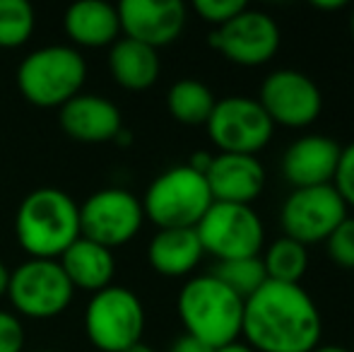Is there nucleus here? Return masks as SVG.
Wrapping results in <instances>:
<instances>
[{"label": "nucleus", "mask_w": 354, "mask_h": 352, "mask_svg": "<svg viewBox=\"0 0 354 352\" xmlns=\"http://www.w3.org/2000/svg\"><path fill=\"white\" fill-rule=\"evenodd\" d=\"M241 333L256 352H313L321 345L323 319L301 285L268 280L243 302Z\"/></svg>", "instance_id": "1"}, {"label": "nucleus", "mask_w": 354, "mask_h": 352, "mask_svg": "<svg viewBox=\"0 0 354 352\" xmlns=\"http://www.w3.org/2000/svg\"><path fill=\"white\" fill-rule=\"evenodd\" d=\"M15 234L29 259L58 261L80 237V205L63 188H34L17 207Z\"/></svg>", "instance_id": "2"}, {"label": "nucleus", "mask_w": 354, "mask_h": 352, "mask_svg": "<svg viewBox=\"0 0 354 352\" xmlns=\"http://www.w3.org/2000/svg\"><path fill=\"white\" fill-rule=\"evenodd\" d=\"M178 319L188 335L212 350L236 343L243 324V299L212 272L196 275L181 287L176 299Z\"/></svg>", "instance_id": "3"}, {"label": "nucleus", "mask_w": 354, "mask_h": 352, "mask_svg": "<svg viewBox=\"0 0 354 352\" xmlns=\"http://www.w3.org/2000/svg\"><path fill=\"white\" fill-rule=\"evenodd\" d=\"M15 77L29 104L41 109H61L82 92L87 80V61L80 48L68 44H48L27 53L17 66Z\"/></svg>", "instance_id": "4"}, {"label": "nucleus", "mask_w": 354, "mask_h": 352, "mask_svg": "<svg viewBox=\"0 0 354 352\" xmlns=\"http://www.w3.org/2000/svg\"><path fill=\"white\" fill-rule=\"evenodd\" d=\"M140 203L145 217L159 230H188L203 220L214 201L205 174L178 165L154 178Z\"/></svg>", "instance_id": "5"}, {"label": "nucleus", "mask_w": 354, "mask_h": 352, "mask_svg": "<svg viewBox=\"0 0 354 352\" xmlns=\"http://www.w3.org/2000/svg\"><path fill=\"white\" fill-rule=\"evenodd\" d=\"M89 343L102 352H123L142 340L145 306L140 297L123 285L94 292L84 309Z\"/></svg>", "instance_id": "6"}, {"label": "nucleus", "mask_w": 354, "mask_h": 352, "mask_svg": "<svg viewBox=\"0 0 354 352\" xmlns=\"http://www.w3.org/2000/svg\"><path fill=\"white\" fill-rule=\"evenodd\" d=\"M75 287L53 259H27L10 270L8 299L27 319H53L71 306Z\"/></svg>", "instance_id": "7"}, {"label": "nucleus", "mask_w": 354, "mask_h": 352, "mask_svg": "<svg viewBox=\"0 0 354 352\" xmlns=\"http://www.w3.org/2000/svg\"><path fill=\"white\" fill-rule=\"evenodd\" d=\"M205 254L217 261L256 259L266 244V227L251 205L212 203L196 225Z\"/></svg>", "instance_id": "8"}, {"label": "nucleus", "mask_w": 354, "mask_h": 352, "mask_svg": "<svg viewBox=\"0 0 354 352\" xmlns=\"http://www.w3.org/2000/svg\"><path fill=\"white\" fill-rule=\"evenodd\" d=\"M207 133L219 152L229 155H256L272 140L275 123L258 104L248 97H224L214 104L207 118Z\"/></svg>", "instance_id": "9"}, {"label": "nucleus", "mask_w": 354, "mask_h": 352, "mask_svg": "<svg viewBox=\"0 0 354 352\" xmlns=\"http://www.w3.org/2000/svg\"><path fill=\"white\" fill-rule=\"evenodd\" d=\"M142 222L140 198L118 186L94 191L80 205V237H87L111 251L128 244L140 232Z\"/></svg>", "instance_id": "10"}, {"label": "nucleus", "mask_w": 354, "mask_h": 352, "mask_svg": "<svg viewBox=\"0 0 354 352\" xmlns=\"http://www.w3.org/2000/svg\"><path fill=\"white\" fill-rule=\"evenodd\" d=\"M345 201L333 183L313 188H294L282 203L280 225L284 237L299 244H318L326 241L342 222L347 220Z\"/></svg>", "instance_id": "11"}, {"label": "nucleus", "mask_w": 354, "mask_h": 352, "mask_svg": "<svg viewBox=\"0 0 354 352\" xmlns=\"http://www.w3.org/2000/svg\"><path fill=\"white\" fill-rule=\"evenodd\" d=\"M280 44L282 34L275 17L251 8L210 34V46L214 51L243 68L266 66L280 51Z\"/></svg>", "instance_id": "12"}, {"label": "nucleus", "mask_w": 354, "mask_h": 352, "mask_svg": "<svg viewBox=\"0 0 354 352\" xmlns=\"http://www.w3.org/2000/svg\"><path fill=\"white\" fill-rule=\"evenodd\" d=\"M258 104L275 126L306 128L321 116L323 94L306 73L282 68L263 80Z\"/></svg>", "instance_id": "13"}, {"label": "nucleus", "mask_w": 354, "mask_h": 352, "mask_svg": "<svg viewBox=\"0 0 354 352\" xmlns=\"http://www.w3.org/2000/svg\"><path fill=\"white\" fill-rule=\"evenodd\" d=\"M116 10L121 32L154 51L176 41L188 19L181 0H121Z\"/></svg>", "instance_id": "14"}, {"label": "nucleus", "mask_w": 354, "mask_h": 352, "mask_svg": "<svg viewBox=\"0 0 354 352\" xmlns=\"http://www.w3.org/2000/svg\"><path fill=\"white\" fill-rule=\"evenodd\" d=\"M214 203L251 205L266 188V167L256 155H229L219 152L212 157L205 172Z\"/></svg>", "instance_id": "15"}, {"label": "nucleus", "mask_w": 354, "mask_h": 352, "mask_svg": "<svg viewBox=\"0 0 354 352\" xmlns=\"http://www.w3.org/2000/svg\"><path fill=\"white\" fill-rule=\"evenodd\" d=\"M58 123L68 138L77 142H109L123 131L121 109L106 97L80 92L66 102L58 113Z\"/></svg>", "instance_id": "16"}, {"label": "nucleus", "mask_w": 354, "mask_h": 352, "mask_svg": "<svg viewBox=\"0 0 354 352\" xmlns=\"http://www.w3.org/2000/svg\"><path fill=\"white\" fill-rule=\"evenodd\" d=\"M342 147L333 138L304 136L287 147L282 174L294 188H313L333 183Z\"/></svg>", "instance_id": "17"}, {"label": "nucleus", "mask_w": 354, "mask_h": 352, "mask_svg": "<svg viewBox=\"0 0 354 352\" xmlns=\"http://www.w3.org/2000/svg\"><path fill=\"white\" fill-rule=\"evenodd\" d=\"M63 27L75 48H102L111 46L118 39L121 19L116 5L109 0H77L66 10Z\"/></svg>", "instance_id": "18"}, {"label": "nucleus", "mask_w": 354, "mask_h": 352, "mask_svg": "<svg viewBox=\"0 0 354 352\" xmlns=\"http://www.w3.org/2000/svg\"><path fill=\"white\" fill-rule=\"evenodd\" d=\"M58 263L66 270L68 280L75 290L99 292L111 285L116 272V259L113 251L87 237H77L58 259Z\"/></svg>", "instance_id": "19"}, {"label": "nucleus", "mask_w": 354, "mask_h": 352, "mask_svg": "<svg viewBox=\"0 0 354 352\" xmlns=\"http://www.w3.org/2000/svg\"><path fill=\"white\" fill-rule=\"evenodd\" d=\"M203 244L196 227L188 230H159L149 239L147 261L154 272L164 277H183L203 259Z\"/></svg>", "instance_id": "20"}, {"label": "nucleus", "mask_w": 354, "mask_h": 352, "mask_svg": "<svg viewBox=\"0 0 354 352\" xmlns=\"http://www.w3.org/2000/svg\"><path fill=\"white\" fill-rule=\"evenodd\" d=\"M162 63L154 48L133 41L128 37H118L109 48V73L113 82L131 92H142L157 82Z\"/></svg>", "instance_id": "21"}, {"label": "nucleus", "mask_w": 354, "mask_h": 352, "mask_svg": "<svg viewBox=\"0 0 354 352\" xmlns=\"http://www.w3.org/2000/svg\"><path fill=\"white\" fill-rule=\"evenodd\" d=\"M214 104L212 89L201 80H178L169 87L167 92V109L178 123L183 126H205L207 118H210Z\"/></svg>", "instance_id": "22"}, {"label": "nucleus", "mask_w": 354, "mask_h": 352, "mask_svg": "<svg viewBox=\"0 0 354 352\" xmlns=\"http://www.w3.org/2000/svg\"><path fill=\"white\" fill-rule=\"evenodd\" d=\"M263 268H266L268 280L287 282V285H299L308 268V251L304 244L289 239V237H280L275 239L266 251Z\"/></svg>", "instance_id": "23"}, {"label": "nucleus", "mask_w": 354, "mask_h": 352, "mask_svg": "<svg viewBox=\"0 0 354 352\" xmlns=\"http://www.w3.org/2000/svg\"><path fill=\"white\" fill-rule=\"evenodd\" d=\"M212 275L217 277L219 282L229 287L234 295H239L243 302L251 295H256L263 285L268 282L266 268H263V261L258 259H236V261H219L214 266Z\"/></svg>", "instance_id": "24"}, {"label": "nucleus", "mask_w": 354, "mask_h": 352, "mask_svg": "<svg viewBox=\"0 0 354 352\" xmlns=\"http://www.w3.org/2000/svg\"><path fill=\"white\" fill-rule=\"evenodd\" d=\"M37 24L27 0H0V48H17L29 41Z\"/></svg>", "instance_id": "25"}, {"label": "nucleus", "mask_w": 354, "mask_h": 352, "mask_svg": "<svg viewBox=\"0 0 354 352\" xmlns=\"http://www.w3.org/2000/svg\"><path fill=\"white\" fill-rule=\"evenodd\" d=\"M246 8H248L246 0H196V3H193V10H196L205 22L214 24V29L227 24L229 19H234Z\"/></svg>", "instance_id": "26"}, {"label": "nucleus", "mask_w": 354, "mask_h": 352, "mask_svg": "<svg viewBox=\"0 0 354 352\" xmlns=\"http://www.w3.org/2000/svg\"><path fill=\"white\" fill-rule=\"evenodd\" d=\"M326 244H328V256H330L337 266L354 268V220L347 217V220L328 237Z\"/></svg>", "instance_id": "27"}, {"label": "nucleus", "mask_w": 354, "mask_h": 352, "mask_svg": "<svg viewBox=\"0 0 354 352\" xmlns=\"http://www.w3.org/2000/svg\"><path fill=\"white\" fill-rule=\"evenodd\" d=\"M333 186L340 193L347 207H354V142L342 147L340 162H337V172L333 178Z\"/></svg>", "instance_id": "28"}, {"label": "nucleus", "mask_w": 354, "mask_h": 352, "mask_svg": "<svg viewBox=\"0 0 354 352\" xmlns=\"http://www.w3.org/2000/svg\"><path fill=\"white\" fill-rule=\"evenodd\" d=\"M0 352H24V326L12 311H0Z\"/></svg>", "instance_id": "29"}, {"label": "nucleus", "mask_w": 354, "mask_h": 352, "mask_svg": "<svg viewBox=\"0 0 354 352\" xmlns=\"http://www.w3.org/2000/svg\"><path fill=\"white\" fill-rule=\"evenodd\" d=\"M169 352H214L210 345H205L203 340L193 338V335L183 333L181 338H176L171 343V348H169Z\"/></svg>", "instance_id": "30"}, {"label": "nucleus", "mask_w": 354, "mask_h": 352, "mask_svg": "<svg viewBox=\"0 0 354 352\" xmlns=\"http://www.w3.org/2000/svg\"><path fill=\"white\" fill-rule=\"evenodd\" d=\"M210 165H212V155L210 152H196V155L191 157V162H188V167L191 169H196V172H201V174H205L207 169H210Z\"/></svg>", "instance_id": "31"}, {"label": "nucleus", "mask_w": 354, "mask_h": 352, "mask_svg": "<svg viewBox=\"0 0 354 352\" xmlns=\"http://www.w3.org/2000/svg\"><path fill=\"white\" fill-rule=\"evenodd\" d=\"M311 5L316 10H323V12H333V10L345 8V0H313Z\"/></svg>", "instance_id": "32"}, {"label": "nucleus", "mask_w": 354, "mask_h": 352, "mask_svg": "<svg viewBox=\"0 0 354 352\" xmlns=\"http://www.w3.org/2000/svg\"><path fill=\"white\" fill-rule=\"evenodd\" d=\"M8 282H10V268L0 261V297L8 295Z\"/></svg>", "instance_id": "33"}, {"label": "nucleus", "mask_w": 354, "mask_h": 352, "mask_svg": "<svg viewBox=\"0 0 354 352\" xmlns=\"http://www.w3.org/2000/svg\"><path fill=\"white\" fill-rule=\"evenodd\" d=\"M214 352H256V350H251L246 343H229V345H224V348H217Z\"/></svg>", "instance_id": "34"}, {"label": "nucleus", "mask_w": 354, "mask_h": 352, "mask_svg": "<svg viewBox=\"0 0 354 352\" xmlns=\"http://www.w3.org/2000/svg\"><path fill=\"white\" fill-rule=\"evenodd\" d=\"M313 352H350L347 348H340V345H318Z\"/></svg>", "instance_id": "35"}, {"label": "nucleus", "mask_w": 354, "mask_h": 352, "mask_svg": "<svg viewBox=\"0 0 354 352\" xmlns=\"http://www.w3.org/2000/svg\"><path fill=\"white\" fill-rule=\"evenodd\" d=\"M123 352H157V350L149 348L147 343H142V340H140V343H136L133 348H128V350H123Z\"/></svg>", "instance_id": "36"}, {"label": "nucleus", "mask_w": 354, "mask_h": 352, "mask_svg": "<svg viewBox=\"0 0 354 352\" xmlns=\"http://www.w3.org/2000/svg\"><path fill=\"white\" fill-rule=\"evenodd\" d=\"M350 29H352V37H354V12H352V17H350Z\"/></svg>", "instance_id": "37"}, {"label": "nucleus", "mask_w": 354, "mask_h": 352, "mask_svg": "<svg viewBox=\"0 0 354 352\" xmlns=\"http://www.w3.org/2000/svg\"><path fill=\"white\" fill-rule=\"evenodd\" d=\"M32 352H56V350H32Z\"/></svg>", "instance_id": "38"}, {"label": "nucleus", "mask_w": 354, "mask_h": 352, "mask_svg": "<svg viewBox=\"0 0 354 352\" xmlns=\"http://www.w3.org/2000/svg\"><path fill=\"white\" fill-rule=\"evenodd\" d=\"M350 352H354V348H352V350H350Z\"/></svg>", "instance_id": "39"}]
</instances>
